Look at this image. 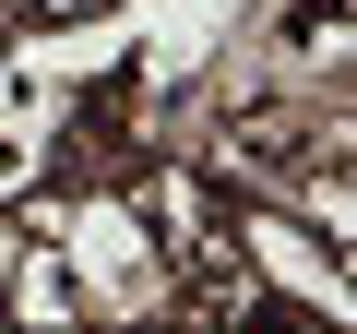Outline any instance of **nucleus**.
<instances>
[{
	"mask_svg": "<svg viewBox=\"0 0 357 334\" xmlns=\"http://www.w3.org/2000/svg\"><path fill=\"white\" fill-rule=\"evenodd\" d=\"M60 263L84 286V322H167V298H178L131 180H72L60 191Z\"/></svg>",
	"mask_w": 357,
	"mask_h": 334,
	"instance_id": "nucleus-1",
	"label": "nucleus"
},
{
	"mask_svg": "<svg viewBox=\"0 0 357 334\" xmlns=\"http://www.w3.org/2000/svg\"><path fill=\"white\" fill-rule=\"evenodd\" d=\"M227 239H238V263L262 275V298H274V310H321V322H345V310H357L345 251H333L298 203H274V191H227Z\"/></svg>",
	"mask_w": 357,
	"mask_h": 334,
	"instance_id": "nucleus-2",
	"label": "nucleus"
},
{
	"mask_svg": "<svg viewBox=\"0 0 357 334\" xmlns=\"http://www.w3.org/2000/svg\"><path fill=\"white\" fill-rule=\"evenodd\" d=\"M0 322H24V334H60V322H84V286H72L60 239H24V251H13V275H0Z\"/></svg>",
	"mask_w": 357,
	"mask_h": 334,
	"instance_id": "nucleus-3",
	"label": "nucleus"
},
{
	"mask_svg": "<svg viewBox=\"0 0 357 334\" xmlns=\"http://www.w3.org/2000/svg\"><path fill=\"white\" fill-rule=\"evenodd\" d=\"M119 0H13V24H48V36H72V24H107Z\"/></svg>",
	"mask_w": 357,
	"mask_h": 334,
	"instance_id": "nucleus-4",
	"label": "nucleus"
}]
</instances>
